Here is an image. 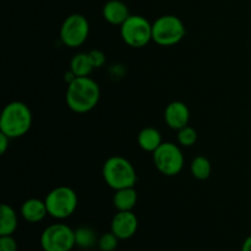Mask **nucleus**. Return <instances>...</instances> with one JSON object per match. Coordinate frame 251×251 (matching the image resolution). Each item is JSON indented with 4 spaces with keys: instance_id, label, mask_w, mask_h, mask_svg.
Segmentation results:
<instances>
[{
    "instance_id": "nucleus-4",
    "label": "nucleus",
    "mask_w": 251,
    "mask_h": 251,
    "mask_svg": "<svg viewBox=\"0 0 251 251\" xmlns=\"http://www.w3.org/2000/svg\"><path fill=\"white\" fill-rule=\"evenodd\" d=\"M186 34L184 22L176 15H163L152 24V41L162 47L176 46Z\"/></svg>"
},
{
    "instance_id": "nucleus-17",
    "label": "nucleus",
    "mask_w": 251,
    "mask_h": 251,
    "mask_svg": "<svg viewBox=\"0 0 251 251\" xmlns=\"http://www.w3.org/2000/svg\"><path fill=\"white\" fill-rule=\"evenodd\" d=\"M92 61H91L88 53H78L73 56L70 61V70L75 74L77 77H85L90 76L93 71Z\"/></svg>"
},
{
    "instance_id": "nucleus-19",
    "label": "nucleus",
    "mask_w": 251,
    "mask_h": 251,
    "mask_svg": "<svg viewBox=\"0 0 251 251\" xmlns=\"http://www.w3.org/2000/svg\"><path fill=\"white\" fill-rule=\"evenodd\" d=\"M75 243L81 249H91L98 244V239L92 228L80 227L75 230Z\"/></svg>"
},
{
    "instance_id": "nucleus-15",
    "label": "nucleus",
    "mask_w": 251,
    "mask_h": 251,
    "mask_svg": "<svg viewBox=\"0 0 251 251\" xmlns=\"http://www.w3.org/2000/svg\"><path fill=\"white\" fill-rule=\"evenodd\" d=\"M137 203V191L135 188H125L115 190L113 205L118 211H132Z\"/></svg>"
},
{
    "instance_id": "nucleus-5",
    "label": "nucleus",
    "mask_w": 251,
    "mask_h": 251,
    "mask_svg": "<svg viewBox=\"0 0 251 251\" xmlns=\"http://www.w3.org/2000/svg\"><path fill=\"white\" fill-rule=\"evenodd\" d=\"M48 215L56 220H65L76 211L78 205L77 194L69 186H58L49 191L44 199Z\"/></svg>"
},
{
    "instance_id": "nucleus-9",
    "label": "nucleus",
    "mask_w": 251,
    "mask_h": 251,
    "mask_svg": "<svg viewBox=\"0 0 251 251\" xmlns=\"http://www.w3.org/2000/svg\"><path fill=\"white\" fill-rule=\"evenodd\" d=\"M90 34V22L83 15L71 14L64 20L60 27V39L69 48L82 46Z\"/></svg>"
},
{
    "instance_id": "nucleus-23",
    "label": "nucleus",
    "mask_w": 251,
    "mask_h": 251,
    "mask_svg": "<svg viewBox=\"0 0 251 251\" xmlns=\"http://www.w3.org/2000/svg\"><path fill=\"white\" fill-rule=\"evenodd\" d=\"M0 251H17V243L11 235H0Z\"/></svg>"
},
{
    "instance_id": "nucleus-1",
    "label": "nucleus",
    "mask_w": 251,
    "mask_h": 251,
    "mask_svg": "<svg viewBox=\"0 0 251 251\" xmlns=\"http://www.w3.org/2000/svg\"><path fill=\"white\" fill-rule=\"evenodd\" d=\"M100 98V88L90 76L76 77L66 88V105L73 112L83 114L95 109Z\"/></svg>"
},
{
    "instance_id": "nucleus-2",
    "label": "nucleus",
    "mask_w": 251,
    "mask_h": 251,
    "mask_svg": "<svg viewBox=\"0 0 251 251\" xmlns=\"http://www.w3.org/2000/svg\"><path fill=\"white\" fill-rule=\"evenodd\" d=\"M32 126V112L27 104L14 100L6 104L0 117V132L10 139H19L29 131Z\"/></svg>"
},
{
    "instance_id": "nucleus-3",
    "label": "nucleus",
    "mask_w": 251,
    "mask_h": 251,
    "mask_svg": "<svg viewBox=\"0 0 251 251\" xmlns=\"http://www.w3.org/2000/svg\"><path fill=\"white\" fill-rule=\"evenodd\" d=\"M102 176L105 184L113 190L135 188L137 174L129 159L122 156H112L104 162Z\"/></svg>"
},
{
    "instance_id": "nucleus-20",
    "label": "nucleus",
    "mask_w": 251,
    "mask_h": 251,
    "mask_svg": "<svg viewBox=\"0 0 251 251\" xmlns=\"http://www.w3.org/2000/svg\"><path fill=\"white\" fill-rule=\"evenodd\" d=\"M176 140H178L179 145H181V146L191 147L196 144V141H198V131H196L193 126L186 125V126L178 130Z\"/></svg>"
},
{
    "instance_id": "nucleus-11",
    "label": "nucleus",
    "mask_w": 251,
    "mask_h": 251,
    "mask_svg": "<svg viewBox=\"0 0 251 251\" xmlns=\"http://www.w3.org/2000/svg\"><path fill=\"white\" fill-rule=\"evenodd\" d=\"M164 120L171 129L178 131L181 127L189 125L190 110L184 102L174 100L167 105L166 110H164Z\"/></svg>"
},
{
    "instance_id": "nucleus-10",
    "label": "nucleus",
    "mask_w": 251,
    "mask_h": 251,
    "mask_svg": "<svg viewBox=\"0 0 251 251\" xmlns=\"http://www.w3.org/2000/svg\"><path fill=\"white\" fill-rule=\"evenodd\" d=\"M137 227H139V221L132 211H118L110 225L112 232L120 240H126L135 235Z\"/></svg>"
},
{
    "instance_id": "nucleus-7",
    "label": "nucleus",
    "mask_w": 251,
    "mask_h": 251,
    "mask_svg": "<svg viewBox=\"0 0 251 251\" xmlns=\"http://www.w3.org/2000/svg\"><path fill=\"white\" fill-rule=\"evenodd\" d=\"M153 164L159 173L166 176H176L184 168V154L180 147L173 142H163L152 153Z\"/></svg>"
},
{
    "instance_id": "nucleus-21",
    "label": "nucleus",
    "mask_w": 251,
    "mask_h": 251,
    "mask_svg": "<svg viewBox=\"0 0 251 251\" xmlns=\"http://www.w3.org/2000/svg\"><path fill=\"white\" fill-rule=\"evenodd\" d=\"M119 238H118L113 232L104 233V234L100 235V239H98V248L102 251H114L117 249L118 242H119Z\"/></svg>"
},
{
    "instance_id": "nucleus-22",
    "label": "nucleus",
    "mask_w": 251,
    "mask_h": 251,
    "mask_svg": "<svg viewBox=\"0 0 251 251\" xmlns=\"http://www.w3.org/2000/svg\"><path fill=\"white\" fill-rule=\"evenodd\" d=\"M88 56H90L91 61H92V65L95 69L103 68L105 65V61H107V58H105V54L103 53L100 49H92L91 51H88Z\"/></svg>"
},
{
    "instance_id": "nucleus-6",
    "label": "nucleus",
    "mask_w": 251,
    "mask_h": 251,
    "mask_svg": "<svg viewBox=\"0 0 251 251\" xmlns=\"http://www.w3.org/2000/svg\"><path fill=\"white\" fill-rule=\"evenodd\" d=\"M120 36L131 48H144L152 41V24L146 17L130 15L120 26Z\"/></svg>"
},
{
    "instance_id": "nucleus-18",
    "label": "nucleus",
    "mask_w": 251,
    "mask_h": 251,
    "mask_svg": "<svg viewBox=\"0 0 251 251\" xmlns=\"http://www.w3.org/2000/svg\"><path fill=\"white\" fill-rule=\"evenodd\" d=\"M190 172L193 176L198 180H206L210 178L212 167L211 162L205 156H198L193 159L190 166Z\"/></svg>"
},
{
    "instance_id": "nucleus-16",
    "label": "nucleus",
    "mask_w": 251,
    "mask_h": 251,
    "mask_svg": "<svg viewBox=\"0 0 251 251\" xmlns=\"http://www.w3.org/2000/svg\"><path fill=\"white\" fill-rule=\"evenodd\" d=\"M17 228V215L11 206L2 203L0 208V235H12Z\"/></svg>"
},
{
    "instance_id": "nucleus-25",
    "label": "nucleus",
    "mask_w": 251,
    "mask_h": 251,
    "mask_svg": "<svg viewBox=\"0 0 251 251\" xmlns=\"http://www.w3.org/2000/svg\"><path fill=\"white\" fill-rule=\"evenodd\" d=\"M242 251H251V235L245 239V242L243 243Z\"/></svg>"
},
{
    "instance_id": "nucleus-12",
    "label": "nucleus",
    "mask_w": 251,
    "mask_h": 251,
    "mask_svg": "<svg viewBox=\"0 0 251 251\" xmlns=\"http://www.w3.org/2000/svg\"><path fill=\"white\" fill-rule=\"evenodd\" d=\"M102 14L105 21L114 26H122L130 16L129 7L122 0H109L105 2Z\"/></svg>"
},
{
    "instance_id": "nucleus-8",
    "label": "nucleus",
    "mask_w": 251,
    "mask_h": 251,
    "mask_svg": "<svg viewBox=\"0 0 251 251\" xmlns=\"http://www.w3.org/2000/svg\"><path fill=\"white\" fill-rule=\"evenodd\" d=\"M41 245L44 251H71L75 247V230L64 223H55L43 230Z\"/></svg>"
},
{
    "instance_id": "nucleus-13",
    "label": "nucleus",
    "mask_w": 251,
    "mask_h": 251,
    "mask_svg": "<svg viewBox=\"0 0 251 251\" xmlns=\"http://www.w3.org/2000/svg\"><path fill=\"white\" fill-rule=\"evenodd\" d=\"M48 215L46 201L32 198L25 201L21 206V216L29 223H38Z\"/></svg>"
},
{
    "instance_id": "nucleus-24",
    "label": "nucleus",
    "mask_w": 251,
    "mask_h": 251,
    "mask_svg": "<svg viewBox=\"0 0 251 251\" xmlns=\"http://www.w3.org/2000/svg\"><path fill=\"white\" fill-rule=\"evenodd\" d=\"M10 137L6 136L5 134H2V132H0V153L4 154L5 152L7 151V149H9L10 146Z\"/></svg>"
},
{
    "instance_id": "nucleus-14",
    "label": "nucleus",
    "mask_w": 251,
    "mask_h": 251,
    "mask_svg": "<svg viewBox=\"0 0 251 251\" xmlns=\"http://www.w3.org/2000/svg\"><path fill=\"white\" fill-rule=\"evenodd\" d=\"M137 144H139V146L141 147L144 151L153 153V152L163 144V141H162L161 132L157 129H154V127L149 126L144 127V129L139 132V135H137Z\"/></svg>"
}]
</instances>
